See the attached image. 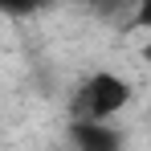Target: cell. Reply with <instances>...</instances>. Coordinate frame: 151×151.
I'll return each instance as SVG.
<instances>
[{"mask_svg":"<svg viewBox=\"0 0 151 151\" xmlns=\"http://www.w3.org/2000/svg\"><path fill=\"white\" fill-rule=\"evenodd\" d=\"M131 102V86L110 70H98L78 90V119H114Z\"/></svg>","mask_w":151,"mask_h":151,"instance_id":"6da1fadb","label":"cell"},{"mask_svg":"<svg viewBox=\"0 0 151 151\" xmlns=\"http://www.w3.org/2000/svg\"><path fill=\"white\" fill-rule=\"evenodd\" d=\"M70 139L78 151H123V135L106 119H78L70 127Z\"/></svg>","mask_w":151,"mask_h":151,"instance_id":"7a4b0ae2","label":"cell"},{"mask_svg":"<svg viewBox=\"0 0 151 151\" xmlns=\"http://www.w3.org/2000/svg\"><path fill=\"white\" fill-rule=\"evenodd\" d=\"M45 4H53V0H0V8H4V12H12V17H29V12H41Z\"/></svg>","mask_w":151,"mask_h":151,"instance_id":"3957f363","label":"cell"},{"mask_svg":"<svg viewBox=\"0 0 151 151\" xmlns=\"http://www.w3.org/2000/svg\"><path fill=\"white\" fill-rule=\"evenodd\" d=\"M131 29H151V0H139L131 12Z\"/></svg>","mask_w":151,"mask_h":151,"instance_id":"277c9868","label":"cell"},{"mask_svg":"<svg viewBox=\"0 0 151 151\" xmlns=\"http://www.w3.org/2000/svg\"><path fill=\"white\" fill-rule=\"evenodd\" d=\"M98 8H114V4H123V0H94Z\"/></svg>","mask_w":151,"mask_h":151,"instance_id":"5b68a950","label":"cell"},{"mask_svg":"<svg viewBox=\"0 0 151 151\" xmlns=\"http://www.w3.org/2000/svg\"><path fill=\"white\" fill-rule=\"evenodd\" d=\"M143 57H147V61H151V41H147V45H143Z\"/></svg>","mask_w":151,"mask_h":151,"instance_id":"8992f818","label":"cell"}]
</instances>
